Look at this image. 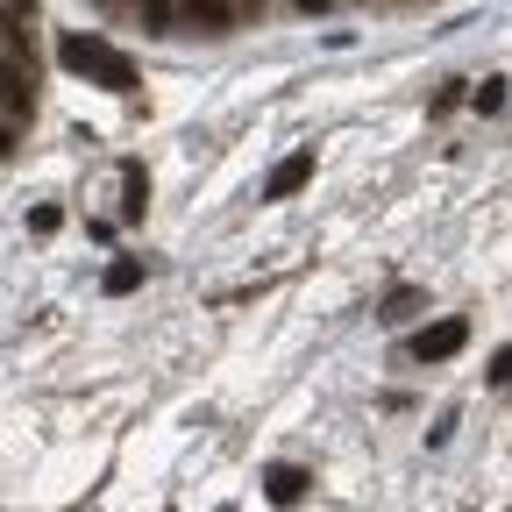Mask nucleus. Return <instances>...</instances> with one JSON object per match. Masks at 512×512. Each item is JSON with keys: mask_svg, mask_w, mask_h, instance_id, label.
Wrapping results in <instances>:
<instances>
[{"mask_svg": "<svg viewBox=\"0 0 512 512\" xmlns=\"http://www.w3.org/2000/svg\"><path fill=\"white\" fill-rule=\"evenodd\" d=\"M57 57H64V72H79V79H93L107 93H136V64H128L114 43H100V36H64Z\"/></svg>", "mask_w": 512, "mask_h": 512, "instance_id": "nucleus-1", "label": "nucleus"}, {"mask_svg": "<svg viewBox=\"0 0 512 512\" xmlns=\"http://www.w3.org/2000/svg\"><path fill=\"white\" fill-rule=\"evenodd\" d=\"M463 342H470V320H434V328L413 335V356H420V363H448Z\"/></svg>", "mask_w": 512, "mask_h": 512, "instance_id": "nucleus-2", "label": "nucleus"}, {"mask_svg": "<svg viewBox=\"0 0 512 512\" xmlns=\"http://www.w3.org/2000/svg\"><path fill=\"white\" fill-rule=\"evenodd\" d=\"M299 185H313V150H292V157H278V164H271L264 200H292Z\"/></svg>", "mask_w": 512, "mask_h": 512, "instance_id": "nucleus-3", "label": "nucleus"}, {"mask_svg": "<svg viewBox=\"0 0 512 512\" xmlns=\"http://www.w3.org/2000/svg\"><path fill=\"white\" fill-rule=\"evenodd\" d=\"M306 484H313V477H306L299 463H271V470H264V498H271V505H299Z\"/></svg>", "mask_w": 512, "mask_h": 512, "instance_id": "nucleus-4", "label": "nucleus"}, {"mask_svg": "<svg viewBox=\"0 0 512 512\" xmlns=\"http://www.w3.org/2000/svg\"><path fill=\"white\" fill-rule=\"evenodd\" d=\"M121 192H128V200H121V221H143V214H150V171H143L136 157L121 164Z\"/></svg>", "mask_w": 512, "mask_h": 512, "instance_id": "nucleus-5", "label": "nucleus"}, {"mask_svg": "<svg viewBox=\"0 0 512 512\" xmlns=\"http://www.w3.org/2000/svg\"><path fill=\"white\" fill-rule=\"evenodd\" d=\"M0 107H8L15 121L36 107V86H29V72H22V64H0Z\"/></svg>", "mask_w": 512, "mask_h": 512, "instance_id": "nucleus-6", "label": "nucleus"}, {"mask_svg": "<svg viewBox=\"0 0 512 512\" xmlns=\"http://www.w3.org/2000/svg\"><path fill=\"white\" fill-rule=\"evenodd\" d=\"M114 299H128V292H136L143 285V264H136V256H121V264H107V278H100Z\"/></svg>", "mask_w": 512, "mask_h": 512, "instance_id": "nucleus-7", "label": "nucleus"}, {"mask_svg": "<svg viewBox=\"0 0 512 512\" xmlns=\"http://www.w3.org/2000/svg\"><path fill=\"white\" fill-rule=\"evenodd\" d=\"M185 15H192V22H207V29H228V22H235L228 0H185Z\"/></svg>", "mask_w": 512, "mask_h": 512, "instance_id": "nucleus-8", "label": "nucleus"}, {"mask_svg": "<svg viewBox=\"0 0 512 512\" xmlns=\"http://www.w3.org/2000/svg\"><path fill=\"white\" fill-rule=\"evenodd\" d=\"M413 313H420V292H413V285H399L392 299H384V313H377V320H392V328H399V320H413Z\"/></svg>", "mask_w": 512, "mask_h": 512, "instance_id": "nucleus-9", "label": "nucleus"}, {"mask_svg": "<svg viewBox=\"0 0 512 512\" xmlns=\"http://www.w3.org/2000/svg\"><path fill=\"white\" fill-rule=\"evenodd\" d=\"M470 107H477V114H498V107H505V79H484V86L470 93Z\"/></svg>", "mask_w": 512, "mask_h": 512, "instance_id": "nucleus-10", "label": "nucleus"}, {"mask_svg": "<svg viewBox=\"0 0 512 512\" xmlns=\"http://www.w3.org/2000/svg\"><path fill=\"white\" fill-rule=\"evenodd\" d=\"M484 377H491V384H512V342L491 356V370H484Z\"/></svg>", "mask_w": 512, "mask_h": 512, "instance_id": "nucleus-11", "label": "nucleus"}, {"mask_svg": "<svg viewBox=\"0 0 512 512\" xmlns=\"http://www.w3.org/2000/svg\"><path fill=\"white\" fill-rule=\"evenodd\" d=\"M143 22L150 29H171V0H143Z\"/></svg>", "mask_w": 512, "mask_h": 512, "instance_id": "nucleus-12", "label": "nucleus"}, {"mask_svg": "<svg viewBox=\"0 0 512 512\" xmlns=\"http://www.w3.org/2000/svg\"><path fill=\"white\" fill-rule=\"evenodd\" d=\"M57 221H64L57 207H36V214H29V228H36V235H57Z\"/></svg>", "mask_w": 512, "mask_h": 512, "instance_id": "nucleus-13", "label": "nucleus"}, {"mask_svg": "<svg viewBox=\"0 0 512 512\" xmlns=\"http://www.w3.org/2000/svg\"><path fill=\"white\" fill-rule=\"evenodd\" d=\"M8 150H15V136H8V128H0V157H8Z\"/></svg>", "mask_w": 512, "mask_h": 512, "instance_id": "nucleus-14", "label": "nucleus"}]
</instances>
